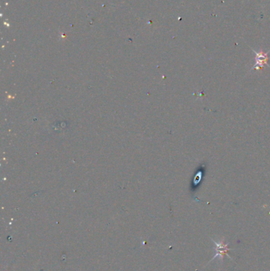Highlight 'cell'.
<instances>
[{
	"label": "cell",
	"mask_w": 270,
	"mask_h": 271,
	"mask_svg": "<svg viewBox=\"0 0 270 271\" xmlns=\"http://www.w3.org/2000/svg\"><path fill=\"white\" fill-rule=\"evenodd\" d=\"M256 54V57H255V64L254 65L251 70H254V69H261L262 68H264L265 65H268V53H265L263 52H255Z\"/></svg>",
	"instance_id": "cell-1"
},
{
	"label": "cell",
	"mask_w": 270,
	"mask_h": 271,
	"mask_svg": "<svg viewBox=\"0 0 270 271\" xmlns=\"http://www.w3.org/2000/svg\"><path fill=\"white\" fill-rule=\"evenodd\" d=\"M212 242H214V243L216 244V255L214 257V259L217 256H220L221 259L223 258L224 255H227L228 257H230L228 255V251H230V248H228L227 243H225L223 241H221L220 243H217V242H215L213 239H212Z\"/></svg>",
	"instance_id": "cell-2"
}]
</instances>
